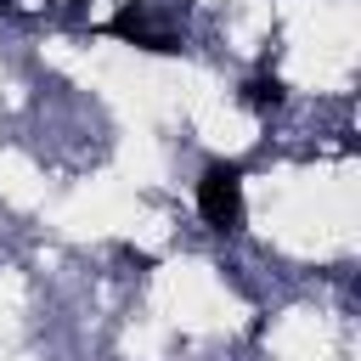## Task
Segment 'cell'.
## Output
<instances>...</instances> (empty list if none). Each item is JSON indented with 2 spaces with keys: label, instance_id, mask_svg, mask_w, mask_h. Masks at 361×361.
Returning <instances> with one entry per match:
<instances>
[{
  "label": "cell",
  "instance_id": "1",
  "mask_svg": "<svg viewBox=\"0 0 361 361\" xmlns=\"http://www.w3.org/2000/svg\"><path fill=\"white\" fill-rule=\"evenodd\" d=\"M197 214L214 231H243V164H209L197 180Z\"/></svg>",
  "mask_w": 361,
  "mask_h": 361
},
{
  "label": "cell",
  "instance_id": "2",
  "mask_svg": "<svg viewBox=\"0 0 361 361\" xmlns=\"http://www.w3.org/2000/svg\"><path fill=\"white\" fill-rule=\"evenodd\" d=\"M107 34H124V39H130V45H141V51H180V39H175V34H158V28H147L141 6H124V11L107 23Z\"/></svg>",
  "mask_w": 361,
  "mask_h": 361
},
{
  "label": "cell",
  "instance_id": "3",
  "mask_svg": "<svg viewBox=\"0 0 361 361\" xmlns=\"http://www.w3.org/2000/svg\"><path fill=\"white\" fill-rule=\"evenodd\" d=\"M243 102H248V107H276V102H282V79H254V85L243 90Z\"/></svg>",
  "mask_w": 361,
  "mask_h": 361
}]
</instances>
